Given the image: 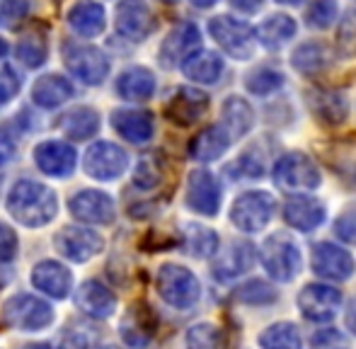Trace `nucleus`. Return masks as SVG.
<instances>
[{
  "mask_svg": "<svg viewBox=\"0 0 356 349\" xmlns=\"http://www.w3.org/2000/svg\"><path fill=\"white\" fill-rule=\"evenodd\" d=\"M32 284L44 291L47 296L51 298H66L71 293V286H73V277L61 262H54V260H47V262H39L32 272Z\"/></svg>",
  "mask_w": 356,
  "mask_h": 349,
  "instance_id": "nucleus-22",
  "label": "nucleus"
},
{
  "mask_svg": "<svg viewBox=\"0 0 356 349\" xmlns=\"http://www.w3.org/2000/svg\"><path fill=\"white\" fill-rule=\"evenodd\" d=\"M334 233H337L344 243L356 245V211L342 213V216L337 218V223H334Z\"/></svg>",
  "mask_w": 356,
  "mask_h": 349,
  "instance_id": "nucleus-46",
  "label": "nucleus"
},
{
  "mask_svg": "<svg viewBox=\"0 0 356 349\" xmlns=\"http://www.w3.org/2000/svg\"><path fill=\"white\" fill-rule=\"evenodd\" d=\"M127 165H129L127 151L119 148L117 143H109V141L92 143V146L85 151V158H83L85 172L92 179H102V182L122 177Z\"/></svg>",
  "mask_w": 356,
  "mask_h": 349,
  "instance_id": "nucleus-9",
  "label": "nucleus"
},
{
  "mask_svg": "<svg viewBox=\"0 0 356 349\" xmlns=\"http://www.w3.org/2000/svg\"><path fill=\"white\" fill-rule=\"evenodd\" d=\"M313 272L330 282H347L354 274V257L334 243H318L313 247Z\"/></svg>",
  "mask_w": 356,
  "mask_h": 349,
  "instance_id": "nucleus-14",
  "label": "nucleus"
},
{
  "mask_svg": "<svg viewBox=\"0 0 356 349\" xmlns=\"http://www.w3.org/2000/svg\"><path fill=\"white\" fill-rule=\"evenodd\" d=\"M56 247L66 260L71 262H88L97 252H102L104 241L99 233L80 226H66L56 236Z\"/></svg>",
  "mask_w": 356,
  "mask_h": 349,
  "instance_id": "nucleus-12",
  "label": "nucleus"
},
{
  "mask_svg": "<svg viewBox=\"0 0 356 349\" xmlns=\"http://www.w3.org/2000/svg\"><path fill=\"white\" fill-rule=\"evenodd\" d=\"M344 318H347V327L356 335V298H352V301H349L347 316H344Z\"/></svg>",
  "mask_w": 356,
  "mask_h": 349,
  "instance_id": "nucleus-50",
  "label": "nucleus"
},
{
  "mask_svg": "<svg viewBox=\"0 0 356 349\" xmlns=\"http://www.w3.org/2000/svg\"><path fill=\"white\" fill-rule=\"evenodd\" d=\"M8 54V44H5V39H0V58Z\"/></svg>",
  "mask_w": 356,
  "mask_h": 349,
  "instance_id": "nucleus-53",
  "label": "nucleus"
},
{
  "mask_svg": "<svg viewBox=\"0 0 356 349\" xmlns=\"http://www.w3.org/2000/svg\"><path fill=\"white\" fill-rule=\"evenodd\" d=\"M298 308L308 320L327 323L342 308V293L327 284H308L298 293Z\"/></svg>",
  "mask_w": 356,
  "mask_h": 349,
  "instance_id": "nucleus-10",
  "label": "nucleus"
},
{
  "mask_svg": "<svg viewBox=\"0 0 356 349\" xmlns=\"http://www.w3.org/2000/svg\"><path fill=\"white\" fill-rule=\"evenodd\" d=\"M29 15V0H0V27L17 29Z\"/></svg>",
  "mask_w": 356,
  "mask_h": 349,
  "instance_id": "nucleus-42",
  "label": "nucleus"
},
{
  "mask_svg": "<svg viewBox=\"0 0 356 349\" xmlns=\"http://www.w3.org/2000/svg\"><path fill=\"white\" fill-rule=\"evenodd\" d=\"M192 5H197V8H213L218 0H189Z\"/></svg>",
  "mask_w": 356,
  "mask_h": 349,
  "instance_id": "nucleus-51",
  "label": "nucleus"
},
{
  "mask_svg": "<svg viewBox=\"0 0 356 349\" xmlns=\"http://www.w3.org/2000/svg\"><path fill=\"white\" fill-rule=\"evenodd\" d=\"M277 202L269 192H245L230 206V221L245 233H259L272 221Z\"/></svg>",
  "mask_w": 356,
  "mask_h": 349,
  "instance_id": "nucleus-6",
  "label": "nucleus"
},
{
  "mask_svg": "<svg viewBox=\"0 0 356 349\" xmlns=\"http://www.w3.org/2000/svg\"><path fill=\"white\" fill-rule=\"evenodd\" d=\"M262 264L277 282H293L303 267V257L293 238L286 233H272L262 245Z\"/></svg>",
  "mask_w": 356,
  "mask_h": 349,
  "instance_id": "nucleus-2",
  "label": "nucleus"
},
{
  "mask_svg": "<svg viewBox=\"0 0 356 349\" xmlns=\"http://www.w3.org/2000/svg\"><path fill=\"white\" fill-rule=\"evenodd\" d=\"M313 349H349L347 340L337 330H320L313 337Z\"/></svg>",
  "mask_w": 356,
  "mask_h": 349,
  "instance_id": "nucleus-45",
  "label": "nucleus"
},
{
  "mask_svg": "<svg viewBox=\"0 0 356 349\" xmlns=\"http://www.w3.org/2000/svg\"><path fill=\"white\" fill-rule=\"evenodd\" d=\"M274 182L289 192H305L320 187L323 174L305 153H286L274 165Z\"/></svg>",
  "mask_w": 356,
  "mask_h": 349,
  "instance_id": "nucleus-7",
  "label": "nucleus"
},
{
  "mask_svg": "<svg viewBox=\"0 0 356 349\" xmlns=\"http://www.w3.org/2000/svg\"><path fill=\"white\" fill-rule=\"evenodd\" d=\"M47 39L39 32H27L17 44V58L19 63H24L27 68H39L47 61Z\"/></svg>",
  "mask_w": 356,
  "mask_h": 349,
  "instance_id": "nucleus-37",
  "label": "nucleus"
},
{
  "mask_svg": "<svg viewBox=\"0 0 356 349\" xmlns=\"http://www.w3.org/2000/svg\"><path fill=\"white\" fill-rule=\"evenodd\" d=\"M291 63H293L296 71L303 73V76H315V73H320L327 66V49L318 42L303 44V47H298L293 51Z\"/></svg>",
  "mask_w": 356,
  "mask_h": 349,
  "instance_id": "nucleus-34",
  "label": "nucleus"
},
{
  "mask_svg": "<svg viewBox=\"0 0 356 349\" xmlns=\"http://www.w3.org/2000/svg\"><path fill=\"white\" fill-rule=\"evenodd\" d=\"M199 44H202V34L199 27L192 22H182L163 39L160 44V66L163 68H177L192 56L194 51H199Z\"/></svg>",
  "mask_w": 356,
  "mask_h": 349,
  "instance_id": "nucleus-11",
  "label": "nucleus"
},
{
  "mask_svg": "<svg viewBox=\"0 0 356 349\" xmlns=\"http://www.w3.org/2000/svg\"><path fill=\"white\" fill-rule=\"evenodd\" d=\"M102 349H119V347H112V345H109V347H102Z\"/></svg>",
  "mask_w": 356,
  "mask_h": 349,
  "instance_id": "nucleus-54",
  "label": "nucleus"
},
{
  "mask_svg": "<svg viewBox=\"0 0 356 349\" xmlns=\"http://www.w3.org/2000/svg\"><path fill=\"white\" fill-rule=\"evenodd\" d=\"M293 37H296V19L289 17V15H269L257 27V32H254V39H259V44L264 49H269V51L282 49Z\"/></svg>",
  "mask_w": 356,
  "mask_h": 349,
  "instance_id": "nucleus-29",
  "label": "nucleus"
},
{
  "mask_svg": "<svg viewBox=\"0 0 356 349\" xmlns=\"http://www.w3.org/2000/svg\"><path fill=\"white\" fill-rule=\"evenodd\" d=\"M54 320V311L47 301L29 293H17L3 303V323L15 330L37 332L49 327Z\"/></svg>",
  "mask_w": 356,
  "mask_h": 349,
  "instance_id": "nucleus-3",
  "label": "nucleus"
},
{
  "mask_svg": "<svg viewBox=\"0 0 356 349\" xmlns=\"http://www.w3.org/2000/svg\"><path fill=\"white\" fill-rule=\"evenodd\" d=\"M68 24L78 37L92 39L104 32L107 24V15L104 8L95 0H78L71 10H68Z\"/></svg>",
  "mask_w": 356,
  "mask_h": 349,
  "instance_id": "nucleus-23",
  "label": "nucleus"
},
{
  "mask_svg": "<svg viewBox=\"0 0 356 349\" xmlns=\"http://www.w3.org/2000/svg\"><path fill=\"white\" fill-rule=\"evenodd\" d=\"M119 97L131 99V102H143V99L153 97L155 92V76L143 66H134L119 76L117 81Z\"/></svg>",
  "mask_w": 356,
  "mask_h": 349,
  "instance_id": "nucleus-28",
  "label": "nucleus"
},
{
  "mask_svg": "<svg viewBox=\"0 0 356 349\" xmlns=\"http://www.w3.org/2000/svg\"><path fill=\"white\" fill-rule=\"evenodd\" d=\"M259 345L264 349H300L303 340L293 323H274L259 335Z\"/></svg>",
  "mask_w": 356,
  "mask_h": 349,
  "instance_id": "nucleus-35",
  "label": "nucleus"
},
{
  "mask_svg": "<svg viewBox=\"0 0 356 349\" xmlns=\"http://www.w3.org/2000/svg\"><path fill=\"white\" fill-rule=\"evenodd\" d=\"M66 68L85 86H99L109 76V58L97 47L88 44H66L63 49Z\"/></svg>",
  "mask_w": 356,
  "mask_h": 349,
  "instance_id": "nucleus-8",
  "label": "nucleus"
},
{
  "mask_svg": "<svg viewBox=\"0 0 356 349\" xmlns=\"http://www.w3.org/2000/svg\"><path fill=\"white\" fill-rule=\"evenodd\" d=\"M282 86H284V76L272 66L254 68V71L245 78V88H248L252 95H259V97H264V95H272L274 90H279Z\"/></svg>",
  "mask_w": 356,
  "mask_h": 349,
  "instance_id": "nucleus-39",
  "label": "nucleus"
},
{
  "mask_svg": "<svg viewBox=\"0 0 356 349\" xmlns=\"http://www.w3.org/2000/svg\"><path fill=\"white\" fill-rule=\"evenodd\" d=\"M112 127L119 131V136L127 138L129 143H148L153 138L155 124L150 112L143 109H119L112 114Z\"/></svg>",
  "mask_w": 356,
  "mask_h": 349,
  "instance_id": "nucleus-21",
  "label": "nucleus"
},
{
  "mask_svg": "<svg viewBox=\"0 0 356 349\" xmlns=\"http://www.w3.org/2000/svg\"><path fill=\"white\" fill-rule=\"evenodd\" d=\"M284 221L296 231H315L325 221V204L308 194H296L284 202Z\"/></svg>",
  "mask_w": 356,
  "mask_h": 349,
  "instance_id": "nucleus-19",
  "label": "nucleus"
},
{
  "mask_svg": "<svg viewBox=\"0 0 356 349\" xmlns=\"http://www.w3.org/2000/svg\"><path fill=\"white\" fill-rule=\"evenodd\" d=\"M13 156H15V143L5 133H0V165L13 161Z\"/></svg>",
  "mask_w": 356,
  "mask_h": 349,
  "instance_id": "nucleus-49",
  "label": "nucleus"
},
{
  "mask_svg": "<svg viewBox=\"0 0 356 349\" xmlns=\"http://www.w3.org/2000/svg\"><path fill=\"white\" fill-rule=\"evenodd\" d=\"M78 308L90 318H109L117 311V296L99 282H85L78 289Z\"/></svg>",
  "mask_w": 356,
  "mask_h": 349,
  "instance_id": "nucleus-26",
  "label": "nucleus"
},
{
  "mask_svg": "<svg viewBox=\"0 0 356 349\" xmlns=\"http://www.w3.org/2000/svg\"><path fill=\"white\" fill-rule=\"evenodd\" d=\"M182 73L194 83H202V86H213L223 76V58L216 51H194L187 61L182 63Z\"/></svg>",
  "mask_w": 356,
  "mask_h": 349,
  "instance_id": "nucleus-27",
  "label": "nucleus"
},
{
  "mask_svg": "<svg viewBox=\"0 0 356 349\" xmlns=\"http://www.w3.org/2000/svg\"><path fill=\"white\" fill-rule=\"evenodd\" d=\"M337 19V3L334 0H313L305 13V24L313 29H327Z\"/></svg>",
  "mask_w": 356,
  "mask_h": 349,
  "instance_id": "nucleus-40",
  "label": "nucleus"
},
{
  "mask_svg": "<svg viewBox=\"0 0 356 349\" xmlns=\"http://www.w3.org/2000/svg\"><path fill=\"white\" fill-rule=\"evenodd\" d=\"M254 264V245L245 241L230 243V247L213 262V277L218 282H230V279L240 277Z\"/></svg>",
  "mask_w": 356,
  "mask_h": 349,
  "instance_id": "nucleus-24",
  "label": "nucleus"
},
{
  "mask_svg": "<svg viewBox=\"0 0 356 349\" xmlns=\"http://www.w3.org/2000/svg\"><path fill=\"white\" fill-rule=\"evenodd\" d=\"M187 349H225V335L211 323H199L187 330Z\"/></svg>",
  "mask_w": 356,
  "mask_h": 349,
  "instance_id": "nucleus-38",
  "label": "nucleus"
},
{
  "mask_svg": "<svg viewBox=\"0 0 356 349\" xmlns=\"http://www.w3.org/2000/svg\"><path fill=\"white\" fill-rule=\"evenodd\" d=\"M230 5H233L238 13H243V15H252V13H257L259 8L264 5V0H230Z\"/></svg>",
  "mask_w": 356,
  "mask_h": 349,
  "instance_id": "nucleus-48",
  "label": "nucleus"
},
{
  "mask_svg": "<svg viewBox=\"0 0 356 349\" xmlns=\"http://www.w3.org/2000/svg\"><path fill=\"white\" fill-rule=\"evenodd\" d=\"M230 141H233V138L228 136V131H225L220 124L207 127L202 133H197V136L192 138V143H189V158H194V161H199V163L218 161L230 148Z\"/></svg>",
  "mask_w": 356,
  "mask_h": 349,
  "instance_id": "nucleus-25",
  "label": "nucleus"
},
{
  "mask_svg": "<svg viewBox=\"0 0 356 349\" xmlns=\"http://www.w3.org/2000/svg\"><path fill=\"white\" fill-rule=\"evenodd\" d=\"M209 32L228 56L238 61H248L254 54V29L245 19H235L230 15H218L209 22Z\"/></svg>",
  "mask_w": 356,
  "mask_h": 349,
  "instance_id": "nucleus-5",
  "label": "nucleus"
},
{
  "mask_svg": "<svg viewBox=\"0 0 356 349\" xmlns=\"http://www.w3.org/2000/svg\"><path fill=\"white\" fill-rule=\"evenodd\" d=\"M32 97L39 107L44 109H56L61 107L66 99L73 97V86L61 76H44L34 83Z\"/></svg>",
  "mask_w": 356,
  "mask_h": 349,
  "instance_id": "nucleus-31",
  "label": "nucleus"
},
{
  "mask_svg": "<svg viewBox=\"0 0 356 349\" xmlns=\"http://www.w3.org/2000/svg\"><path fill=\"white\" fill-rule=\"evenodd\" d=\"M99 129V114L92 107H78L68 112L61 119V131L75 141H85V138L95 136Z\"/></svg>",
  "mask_w": 356,
  "mask_h": 349,
  "instance_id": "nucleus-33",
  "label": "nucleus"
},
{
  "mask_svg": "<svg viewBox=\"0 0 356 349\" xmlns=\"http://www.w3.org/2000/svg\"><path fill=\"white\" fill-rule=\"evenodd\" d=\"M310 109L313 114L325 124H342L347 119V99L344 95L332 92V90H318V92H310Z\"/></svg>",
  "mask_w": 356,
  "mask_h": 349,
  "instance_id": "nucleus-32",
  "label": "nucleus"
},
{
  "mask_svg": "<svg viewBox=\"0 0 356 349\" xmlns=\"http://www.w3.org/2000/svg\"><path fill=\"white\" fill-rule=\"evenodd\" d=\"M184 245H187L189 255L194 257H211L218 250V236L211 228L197 226V223H189L184 228Z\"/></svg>",
  "mask_w": 356,
  "mask_h": 349,
  "instance_id": "nucleus-36",
  "label": "nucleus"
},
{
  "mask_svg": "<svg viewBox=\"0 0 356 349\" xmlns=\"http://www.w3.org/2000/svg\"><path fill=\"white\" fill-rule=\"evenodd\" d=\"M158 330V320L148 303H134L122 323V337L131 347H145Z\"/></svg>",
  "mask_w": 356,
  "mask_h": 349,
  "instance_id": "nucleus-20",
  "label": "nucleus"
},
{
  "mask_svg": "<svg viewBox=\"0 0 356 349\" xmlns=\"http://www.w3.org/2000/svg\"><path fill=\"white\" fill-rule=\"evenodd\" d=\"M207 109H209V97L194 88H179L172 95V99L165 104V114L177 127H192V124H197L207 114Z\"/></svg>",
  "mask_w": 356,
  "mask_h": 349,
  "instance_id": "nucleus-17",
  "label": "nucleus"
},
{
  "mask_svg": "<svg viewBox=\"0 0 356 349\" xmlns=\"http://www.w3.org/2000/svg\"><path fill=\"white\" fill-rule=\"evenodd\" d=\"M163 177V165H160L158 156H145L141 163L136 165V174H134V182L143 189H153L155 184Z\"/></svg>",
  "mask_w": 356,
  "mask_h": 349,
  "instance_id": "nucleus-43",
  "label": "nucleus"
},
{
  "mask_svg": "<svg viewBox=\"0 0 356 349\" xmlns=\"http://www.w3.org/2000/svg\"><path fill=\"white\" fill-rule=\"evenodd\" d=\"M155 286H158L160 298L172 308L194 306L199 301V293H202L197 277L179 264H163L158 269V277H155Z\"/></svg>",
  "mask_w": 356,
  "mask_h": 349,
  "instance_id": "nucleus-4",
  "label": "nucleus"
},
{
  "mask_svg": "<svg viewBox=\"0 0 356 349\" xmlns=\"http://www.w3.org/2000/svg\"><path fill=\"white\" fill-rule=\"evenodd\" d=\"M235 296H238V301L250 303V306H264V303L277 301V291L269 284L259 282V279H252L245 286H240Z\"/></svg>",
  "mask_w": 356,
  "mask_h": 349,
  "instance_id": "nucleus-41",
  "label": "nucleus"
},
{
  "mask_svg": "<svg viewBox=\"0 0 356 349\" xmlns=\"http://www.w3.org/2000/svg\"><path fill=\"white\" fill-rule=\"evenodd\" d=\"M8 211L27 228H42L56 218L58 199L54 189L34 179H19L8 194Z\"/></svg>",
  "mask_w": 356,
  "mask_h": 349,
  "instance_id": "nucleus-1",
  "label": "nucleus"
},
{
  "mask_svg": "<svg viewBox=\"0 0 356 349\" xmlns=\"http://www.w3.org/2000/svg\"><path fill=\"white\" fill-rule=\"evenodd\" d=\"M220 127L228 131L230 138H243L245 133L254 127V112H252V107H250L248 99L238 97V95L225 99L223 102V124H220Z\"/></svg>",
  "mask_w": 356,
  "mask_h": 349,
  "instance_id": "nucleus-30",
  "label": "nucleus"
},
{
  "mask_svg": "<svg viewBox=\"0 0 356 349\" xmlns=\"http://www.w3.org/2000/svg\"><path fill=\"white\" fill-rule=\"evenodd\" d=\"M34 161L39 170L49 177H68L75 170L78 156L66 141H44L34 148Z\"/></svg>",
  "mask_w": 356,
  "mask_h": 349,
  "instance_id": "nucleus-18",
  "label": "nucleus"
},
{
  "mask_svg": "<svg viewBox=\"0 0 356 349\" xmlns=\"http://www.w3.org/2000/svg\"><path fill=\"white\" fill-rule=\"evenodd\" d=\"M17 90H19V78L10 68L0 71V104L10 102L17 95Z\"/></svg>",
  "mask_w": 356,
  "mask_h": 349,
  "instance_id": "nucleus-47",
  "label": "nucleus"
},
{
  "mask_svg": "<svg viewBox=\"0 0 356 349\" xmlns=\"http://www.w3.org/2000/svg\"><path fill=\"white\" fill-rule=\"evenodd\" d=\"M17 236H15V231L8 226V223L0 221V262H8L13 260L15 255H17Z\"/></svg>",
  "mask_w": 356,
  "mask_h": 349,
  "instance_id": "nucleus-44",
  "label": "nucleus"
},
{
  "mask_svg": "<svg viewBox=\"0 0 356 349\" xmlns=\"http://www.w3.org/2000/svg\"><path fill=\"white\" fill-rule=\"evenodd\" d=\"M187 204L192 211L216 216L220 206V187L209 170H194L187 179Z\"/></svg>",
  "mask_w": 356,
  "mask_h": 349,
  "instance_id": "nucleus-16",
  "label": "nucleus"
},
{
  "mask_svg": "<svg viewBox=\"0 0 356 349\" xmlns=\"http://www.w3.org/2000/svg\"><path fill=\"white\" fill-rule=\"evenodd\" d=\"M153 13L145 0H122L117 5L114 27L129 42H143L153 32Z\"/></svg>",
  "mask_w": 356,
  "mask_h": 349,
  "instance_id": "nucleus-13",
  "label": "nucleus"
},
{
  "mask_svg": "<svg viewBox=\"0 0 356 349\" xmlns=\"http://www.w3.org/2000/svg\"><path fill=\"white\" fill-rule=\"evenodd\" d=\"M279 5H300V3H305V0H277Z\"/></svg>",
  "mask_w": 356,
  "mask_h": 349,
  "instance_id": "nucleus-52",
  "label": "nucleus"
},
{
  "mask_svg": "<svg viewBox=\"0 0 356 349\" xmlns=\"http://www.w3.org/2000/svg\"><path fill=\"white\" fill-rule=\"evenodd\" d=\"M68 209L78 221L95 223V226H107L114 221V202L109 194L97 192V189H83L73 194Z\"/></svg>",
  "mask_w": 356,
  "mask_h": 349,
  "instance_id": "nucleus-15",
  "label": "nucleus"
}]
</instances>
